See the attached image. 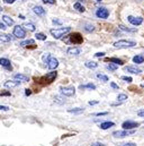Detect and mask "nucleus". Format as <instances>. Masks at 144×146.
Masks as SVG:
<instances>
[{"instance_id":"1","label":"nucleus","mask_w":144,"mask_h":146,"mask_svg":"<svg viewBox=\"0 0 144 146\" xmlns=\"http://www.w3.org/2000/svg\"><path fill=\"white\" fill-rule=\"evenodd\" d=\"M135 45H136V42L130 41V40H120V41H117L114 43V46L118 48V49H127V48H132Z\"/></svg>"},{"instance_id":"2","label":"nucleus","mask_w":144,"mask_h":146,"mask_svg":"<svg viewBox=\"0 0 144 146\" xmlns=\"http://www.w3.org/2000/svg\"><path fill=\"white\" fill-rule=\"evenodd\" d=\"M71 31V27H60V29H55V30H51V34L53 35L54 38H61L64 36L67 33H69Z\"/></svg>"},{"instance_id":"3","label":"nucleus","mask_w":144,"mask_h":146,"mask_svg":"<svg viewBox=\"0 0 144 146\" xmlns=\"http://www.w3.org/2000/svg\"><path fill=\"white\" fill-rule=\"evenodd\" d=\"M132 134H134V130H126V129H124V130L115 131L113 135H114V137H117V138H124V137L130 136Z\"/></svg>"},{"instance_id":"4","label":"nucleus","mask_w":144,"mask_h":146,"mask_svg":"<svg viewBox=\"0 0 144 146\" xmlns=\"http://www.w3.org/2000/svg\"><path fill=\"white\" fill-rule=\"evenodd\" d=\"M14 35L16 37H18V38H24V37L26 36V32H25V30L23 29V26L17 25V26L14 29Z\"/></svg>"},{"instance_id":"5","label":"nucleus","mask_w":144,"mask_h":146,"mask_svg":"<svg viewBox=\"0 0 144 146\" xmlns=\"http://www.w3.org/2000/svg\"><path fill=\"white\" fill-rule=\"evenodd\" d=\"M58 77V73L56 72H51V73H47L42 79L44 80V83H46V84H50V83H52L55 78Z\"/></svg>"},{"instance_id":"6","label":"nucleus","mask_w":144,"mask_h":146,"mask_svg":"<svg viewBox=\"0 0 144 146\" xmlns=\"http://www.w3.org/2000/svg\"><path fill=\"white\" fill-rule=\"evenodd\" d=\"M70 41L73 44H81L83 42V37L80 33H73L70 35Z\"/></svg>"},{"instance_id":"7","label":"nucleus","mask_w":144,"mask_h":146,"mask_svg":"<svg viewBox=\"0 0 144 146\" xmlns=\"http://www.w3.org/2000/svg\"><path fill=\"white\" fill-rule=\"evenodd\" d=\"M140 126V123L139 122H135V121H125L124 123H123V128L124 129H126V130H132V129H135V128H137Z\"/></svg>"},{"instance_id":"8","label":"nucleus","mask_w":144,"mask_h":146,"mask_svg":"<svg viewBox=\"0 0 144 146\" xmlns=\"http://www.w3.org/2000/svg\"><path fill=\"white\" fill-rule=\"evenodd\" d=\"M60 91H61V93H62L64 96H72V95H74V93H75V90H74V87H73V86H69V87H61V88H60Z\"/></svg>"},{"instance_id":"9","label":"nucleus","mask_w":144,"mask_h":146,"mask_svg":"<svg viewBox=\"0 0 144 146\" xmlns=\"http://www.w3.org/2000/svg\"><path fill=\"white\" fill-rule=\"evenodd\" d=\"M96 15H97V17L105 19V18H107L108 16H109V11H108V9L104 8V7H101V8H98V9H97Z\"/></svg>"},{"instance_id":"10","label":"nucleus","mask_w":144,"mask_h":146,"mask_svg":"<svg viewBox=\"0 0 144 146\" xmlns=\"http://www.w3.org/2000/svg\"><path fill=\"white\" fill-rule=\"evenodd\" d=\"M127 18H128V22H130L132 25H135V26H137V25H141V24L143 23V18H142V17H134V16H128Z\"/></svg>"},{"instance_id":"11","label":"nucleus","mask_w":144,"mask_h":146,"mask_svg":"<svg viewBox=\"0 0 144 146\" xmlns=\"http://www.w3.org/2000/svg\"><path fill=\"white\" fill-rule=\"evenodd\" d=\"M58 66H59L58 59H55V58H53V57H50V59L47 60V68H48V69H55Z\"/></svg>"},{"instance_id":"12","label":"nucleus","mask_w":144,"mask_h":146,"mask_svg":"<svg viewBox=\"0 0 144 146\" xmlns=\"http://www.w3.org/2000/svg\"><path fill=\"white\" fill-rule=\"evenodd\" d=\"M0 65H1L3 68L8 69V70H12L10 60H8V59H6V58H0Z\"/></svg>"},{"instance_id":"13","label":"nucleus","mask_w":144,"mask_h":146,"mask_svg":"<svg viewBox=\"0 0 144 146\" xmlns=\"http://www.w3.org/2000/svg\"><path fill=\"white\" fill-rule=\"evenodd\" d=\"M20 83L22 82H19V80H7L5 83V87H7V88H14V87H17Z\"/></svg>"},{"instance_id":"14","label":"nucleus","mask_w":144,"mask_h":146,"mask_svg":"<svg viewBox=\"0 0 144 146\" xmlns=\"http://www.w3.org/2000/svg\"><path fill=\"white\" fill-rule=\"evenodd\" d=\"M14 78L16 80H19V82H28L29 80L28 76L23 75V74H16V75H14Z\"/></svg>"},{"instance_id":"15","label":"nucleus","mask_w":144,"mask_h":146,"mask_svg":"<svg viewBox=\"0 0 144 146\" xmlns=\"http://www.w3.org/2000/svg\"><path fill=\"white\" fill-rule=\"evenodd\" d=\"M33 10H34V13H35L36 15H38V16H44L45 15V9L43 7H41V6H35L33 8Z\"/></svg>"},{"instance_id":"16","label":"nucleus","mask_w":144,"mask_h":146,"mask_svg":"<svg viewBox=\"0 0 144 146\" xmlns=\"http://www.w3.org/2000/svg\"><path fill=\"white\" fill-rule=\"evenodd\" d=\"M67 52H68V54H70V56H78V54L81 52V50H80L79 48H74V46H73V48H69Z\"/></svg>"},{"instance_id":"17","label":"nucleus","mask_w":144,"mask_h":146,"mask_svg":"<svg viewBox=\"0 0 144 146\" xmlns=\"http://www.w3.org/2000/svg\"><path fill=\"white\" fill-rule=\"evenodd\" d=\"M125 70H126V72H128V73H132V74H140V73H142V70H141L140 68H136V67H132V66H128V67H126V68H125Z\"/></svg>"},{"instance_id":"18","label":"nucleus","mask_w":144,"mask_h":146,"mask_svg":"<svg viewBox=\"0 0 144 146\" xmlns=\"http://www.w3.org/2000/svg\"><path fill=\"white\" fill-rule=\"evenodd\" d=\"M106 61H108V62H113V64H116V65H118V66H122V65L124 64L123 60H120V59H118V58H107Z\"/></svg>"},{"instance_id":"19","label":"nucleus","mask_w":144,"mask_h":146,"mask_svg":"<svg viewBox=\"0 0 144 146\" xmlns=\"http://www.w3.org/2000/svg\"><path fill=\"white\" fill-rule=\"evenodd\" d=\"M115 123L114 122H111V121H105V122H101L100 123V128L101 129H108V128H110V127H113Z\"/></svg>"},{"instance_id":"20","label":"nucleus","mask_w":144,"mask_h":146,"mask_svg":"<svg viewBox=\"0 0 144 146\" xmlns=\"http://www.w3.org/2000/svg\"><path fill=\"white\" fill-rule=\"evenodd\" d=\"M2 19H3V22H5V23H6L8 26L14 25V21H12V19H11L9 16H6V15H5V16H2Z\"/></svg>"},{"instance_id":"21","label":"nucleus","mask_w":144,"mask_h":146,"mask_svg":"<svg viewBox=\"0 0 144 146\" xmlns=\"http://www.w3.org/2000/svg\"><path fill=\"white\" fill-rule=\"evenodd\" d=\"M133 61H134L135 64H142L144 61V56H141V54L135 56V57L133 58Z\"/></svg>"},{"instance_id":"22","label":"nucleus","mask_w":144,"mask_h":146,"mask_svg":"<svg viewBox=\"0 0 144 146\" xmlns=\"http://www.w3.org/2000/svg\"><path fill=\"white\" fill-rule=\"evenodd\" d=\"M0 41L1 42H10L11 41V36L10 35H7V34H1L0 35Z\"/></svg>"},{"instance_id":"23","label":"nucleus","mask_w":144,"mask_h":146,"mask_svg":"<svg viewBox=\"0 0 144 146\" xmlns=\"http://www.w3.org/2000/svg\"><path fill=\"white\" fill-rule=\"evenodd\" d=\"M73 7H74V9H75V10H78L79 13H83V11H84V7H83V6H81L79 2L74 3V6H73Z\"/></svg>"},{"instance_id":"24","label":"nucleus","mask_w":144,"mask_h":146,"mask_svg":"<svg viewBox=\"0 0 144 146\" xmlns=\"http://www.w3.org/2000/svg\"><path fill=\"white\" fill-rule=\"evenodd\" d=\"M126 100H127V95H126V94H119V95L117 96L118 103H122V102H124V101H126Z\"/></svg>"},{"instance_id":"25","label":"nucleus","mask_w":144,"mask_h":146,"mask_svg":"<svg viewBox=\"0 0 144 146\" xmlns=\"http://www.w3.org/2000/svg\"><path fill=\"white\" fill-rule=\"evenodd\" d=\"M86 67H88V68H97L98 64H96L94 61H88V62H86Z\"/></svg>"},{"instance_id":"26","label":"nucleus","mask_w":144,"mask_h":146,"mask_svg":"<svg viewBox=\"0 0 144 146\" xmlns=\"http://www.w3.org/2000/svg\"><path fill=\"white\" fill-rule=\"evenodd\" d=\"M80 88L83 90V88H89V90H95L96 86L94 84H86V85H80Z\"/></svg>"},{"instance_id":"27","label":"nucleus","mask_w":144,"mask_h":146,"mask_svg":"<svg viewBox=\"0 0 144 146\" xmlns=\"http://www.w3.org/2000/svg\"><path fill=\"white\" fill-rule=\"evenodd\" d=\"M95 30V26L94 25H91V24H86L84 25V31L86 32H92Z\"/></svg>"},{"instance_id":"28","label":"nucleus","mask_w":144,"mask_h":146,"mask_svg":"<svg viewBox=\"0 0 144 146\" xmlns=\"http://www.w3.org/2000/svg\"><path fill=\"white\" fill-rule=\"evenodd\" d=\"M68 112L78 114V113H81V112H83V109H81V108H75V109H69V110H68Z\"/></svg>"},{"instance_id":"29","label":"nucleus","mask_w":144,"mask_h":146,"mask_svg":"<svg viewBox=\"0 0 144 146\" xmlns=\"http://www.w3.org/2000/svg\"><path fill=\"white\" fill-rule=\"evenodd\" d=\"M24 26H25L27 30L32 31V32H34V31H35V25H34V24H31V23H26Z\"/></svg>"},{"instance_id":"30","label":"nucleus","mask_w":144,"mask_h":146,"mask_svg":"<svg viewBox=\"0 0 144 146\" xmlns=\"http://www.w3.org/2000/svg\"><path fill=\"white\" fill-rule=\"evenodd\" d=\"M35 42H34V40H27V41H24V42H22L20 43V45L22 46H28V44H34Z\"/></svg>"},{"instance_id":"31","label":"nucleus","mask_w":144,"mask_h":146,"mask_svg":"<svg viewBox=\"0 0 144 146\" xmlns=\"http://www.w3.org/2000/svg\"><path fill=\"white\" fill-rule=\"evenodd\" d=\"M117 68H118V65L113 64V62H110V64L107 66V69H109V70H116Z\"/></svg>"},{"instance_id":"32","label":"nucleus","mask_w":144,"mask_h":146,"mask_svg":"<svg viewBox=\"0 0 144 146\" xmlns=\"http://www.w3.org/2000/svg\"><path fill=\"white\" fill-rule=\"evenodd\" d=\"M54 102H56V103H59V104H62V103H64V102H65V100H64L63 98H61V96H55Z\"/></svg>"},{"instance_id":"33","label":"nucleus","mask_w":144,"mask_h":146,"mask_svg":"<svg viewBox=\"0 0 144 146\" xmlns=\"http://www.w3.org/2000/svg\"><path fill=\"white\" fill-rule=\"evenodd\" d=\"M35 37L37 40H42V41H45L46 40V35H44L43 33H36Z\"/></svg>"},{"instance_id":"34","label":"nucleus","mask_w":144,"mask_h":146,"mask_svg":"<svg viewBox=\"0 0 144 146\" xmlns=\"http://www.w3.org/2000/svg\"><path fill=\"white\" fill-rule=\"evenodd\" d=\"M97 78H99V79H100V80H103V82H107V80H108L107 76L101 75V74H97Z\"/></svg>"},{"instance_id":"35","label":"nucleus","mask_w":144,"mask_h":146,"mask_svg":"<svg viewBox=\"0 0 144 146\" xmlns=\"http://www.w3.org/2000/svg\"><path fill=\"white\" fill-rule=\"evenodd\" d=\"M122 79H123V80H126V82H128V83L132 82V78H131V77H127V76H123Z\"/></svg>"},{"instance_id":"36","label":"nucleus","mask_w":144,"mask_h":146,"mask_svg":"<svg viewBox=\"0 0 144 146\" xmlns=\"http://www.w3.org/2000/svg\"><path fill=\"white\" fill-rule=\"evenodd\" d=\"M0 95H1V96H10L11 94H10V92H1Z\"/></svg>"},{"instance_id":"37","label":"nucleus","mask_w":144,"mask_h":146,"mask_svg":"<svg viewBox=\"0 0 144 146\" xmlns=\"http://www.w3.org/2000/svg\"><path fill=\"white\" fill-rule=\"evenodd\" d=\"M45 3H50V5H54L55 3V0H43Z\"/></svg>"},{"instance_id":"38","label":"nucleus","mask_w":144,"mask_h":146,"mask_svg":"<svg viewBox=\"0 0 144 146\" xmlns=\"http://www.w3.org/2000/svg\"><path fill=\"white\" fill-rule=\"evenodd\" d=\"M104 56H105L104 52H98V53L95 54V57H97V58H100V57H104Z\"/></svg>"},{"instance_id":"39","label":"nucleus","mask_w":144,"mask_h":146,"mask_svg":"<svg viewBox=\"0 0 144 146\" xmlns=\"http://www.w3.org/2000/svg\"><path fill=\"white\" fill-rule=\"evenodd\" d=\"M107 114V112H99V113H95V115L96 117H100V115H106Z\"/></svg>"},{"instance_id":"40","label":"nucleus","mask_w":144,"mask_h":146,"mask_svg":"<svg viewBox=\"0 0 144 146\" xmlns=\"http://www.w3.org/2000/svg\"><path fill=\"white\" fill-rule=\"evenodd\" d=\"M0 110H2V111H8L9 108H8V107H6V106H0Z\"/></svg>"},{"instance_id":"41","label":"nucleus","mask_w":144,"mask_h":146,"mask_svg":"<svg viewBox=\"0 0 144 146\" xmlns=\"http://www.w3.org/2000/svg\"><path fill=\"white\" fill-rule=\"evenodd\" d=\"M53 23L54 24H58V25H61L62 24V22L61 21H58V19H53Z\"/></svg>"},{"instance_id":"42","label":"nucleus","mask_w":144,"mask_h":146,"mask_svg":"<svg viewBox=\"0 0 144 146\" xmlns=\"http://www.w3.org/2000/svg\"><path fill=\"white\" fill-rule=\"evenodd\" d=\"M3 2H5V3H14L15 0H3Z\"/></svg>"},{"instance_id":"43","label":"nucleus","mask_w":144,"mask_h":146,"mask_svg":"<svg viewBox=\"0 0 144 146\" xmlns=\"http://www.w3.org/2000/svg\"><path fill=\"white\" fill-rule=\"evenodd\" d=\"M137 114H139L140 117H144V110H141V111H139V112H137Z\"/></svg>"},{"instance_id":"44","label":"nucleus","mask_w":144,"mask_h":146,"mask_svg":"<svg viewBox=\"0 0 144 146\" xmlns=\"http://www.w3.org/2000/svg\"><path fill=\"white\" fill-rule=\"evenodd\" d=\"M25 94H26V95H31V94H32L31 90H28V88H27V90H25Z\"/></svg>"},{"instance_id":"45","label":"nucleus","mask_w":144,"mask_h":146,"mask_svg":"<svg viewBox=\"0 0 144 146\" xmlns=\"http://www.w3.org/2000/svg\"><path fill=\"white\" fill-rule=\"evenodd\" d=\"M90 106H95V104H98V101H90L89 102Z\"/></svg>"},{"instance_id":"46","label":"nucleus","mask_w":144,"mask_h":146,"mask_svg":"<svg viewBox=\"0 0 144 146\" xmlns=\"http://www.w3.org/2000/svg\"><path fill=\"white\" fill-rule=\"evenodd\" d=\"M122 146H137V145H135V144H133V143H127V144H124V145H122Z\"/></svg>"},{"instance_id":"47","label":"nucleus","mask_w":144,"mask_h":146,"mask_svg":"<svg viewBox=\"0 0 144 146\" xmlns=\"http://www.w3.org/2000/svg\"><path fill=\"white\" fill-rule=\"evenodd\" d=\"M92 146H105L104 144H101V143H94Z\"/></svg>"},{"instance_id":"48","label":"nucleus","mask_w":144,"mask_h":146,"mask_svg":"<svg viewBox=\"0 0 144 146\" xmlns=\"http://www.w3.org/2000/svg\"><path fill=\"white\" fill-rule=\"evenodd\" d=\"M110 85H111V87H113V88H118V86H117V85H116L115 83H111Z\"/></svg>"},{"instance_id":"49","label":"nucleus","mask_w":144,"mask_h":146,"mask_svg":"<svg viewBox=\"0 0 144 146\" xmlns=\"http://www.w3.org/2000/svg\"><path fill=\"white\" fill-rule=\"evenodd\" d=\"M6 29V26H5V24H2V23H0V30H5Z\"/></svg>"},{"instance_id":"50","label":"nucleus","mask_w":144,"mask_h":146,"mask_svg":"<svg viewBox=\"0 0 144 146\" xmlns=\"http://www.w3.org/2000/svg\"><path fill=\"white\" fill-rule=\"evenodd\" d=\"M2 10H3V9H2V8H1V7H0V13H1V11H2Z\"/></svg>"},{"instance_id":"51","label":"nucleus","mask_w":144,"mask_h":146,"mask_svg":"<svg viewBox=\"0 0 144 146\" xmlns=\"http://www.w3.org/2000/svg\"><path fill=\"white\" fill-rule=\"evenodd\" d=\"M96 1H101V0H96Z\"/></svg>"}]
</instances>
